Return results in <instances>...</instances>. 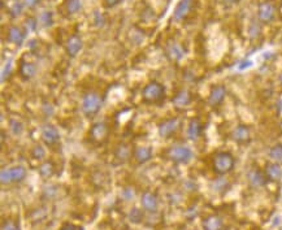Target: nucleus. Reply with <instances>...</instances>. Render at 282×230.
Listing matches in <instances>:
<instances>
[{"instance_id":"obj_1","label":"nucleus","mask_w":282,"mask_h":230,"mask_svg":"<svg viewBox=\"0 0 282 230\" xmlns=\"http://www.w3.org/2000/svg\"><path fill=\"white\" fill-rule=\"evenodd\" d=\"M235 167V157L229 151H219L212 157V169L217 176H227Z\"/></svg>"},{"instance_id":"obj_2","label":"nucleus","mask_w":282,"mask_h":230,"mask_svg":"<svg viewBox=\"0 0 282 230\" xmlns=\"http://www.w3.org/2000/svg\"><path fill=\"white\" fill-rule=\"evenodd\" d=\"M104 99L99 92L96 91H89L84 95L82 101H81V109L84 112V115L86 117H94L95 115H98L99 111L103 107Z\"/></svg>"},{"instance_id":"obj_3","label":"nucleus","mask_w":282,"mask_h":230,"mask_svg":"<svg viewBox=\"0 0 282 230\" xmlns=\"http://www.w3.org/2000/svg\"><path fill=\"white\" fill-rule=\"evenodd\" d=\"M165 98V88L157 81H151L143 88L142 100L147 104H159Z\"/></svg>"},{"instance_id":"obj_4","label":"nucleus","mask_w":282,"mask_h":230,"mask_svg":"<svg viewBox=\"0 0 282 230\" xmlns=\"http://www.w3.org/2000/svg\"><path fill=\"white\" fill-rule=\"evenodd\" d=\"M167 156L174 164H188L194 157V152L188 146L173 144L167 150Z\"/></svg>"},{"instance_id":"obj_5","label":"nucleus","mask_w":282,"mask_h":230,"mask_svg":"<svg viewBox=\"0 0 282 230\" xmlns=\"http://www.w3.org/2000/svg\"><path fill=\"white\" fill-rule=\"evenodd\" d=\"M26 176H28L26 168H24L22 165L3 168L0 172V182H1V185L18 184V182L24 181Z\"/></svg>"},{"instance_id":"obj_6","label":"nucleus","mask_w":282,"mask_h":230,"mask_svg":"<svg viewBox=\"0 0 282 230\" xmlns=\"http://www.w3.org/2000/svg\"><path fill=\"white\" fill-rule=\"evenodd\" d=\"M246 178H247L248 185L252 188H263L269 184L264 169H260L259 167H251L246 173Z\"/></svg>"},{"instance_id":"obj_7","label":"nucleus","mask_w":282,"mask_h":230,"mask_svg":"<svg viewBox=\"0 0 282 230\" xmlns=\"http://www.w3.org/2000/svg\"><path fill=\"white\" fill-rule=\"evenodd\" d=\"M258 20L261 24H271L277 16L276 4L271 0H264L258 5Z\"/></svg>"},{"instance_id":"obj_8","label":"nucleus","mask_w":282,"mask_h":230,"mask_svg":"<svg viewBox=\"0 0 282 230\" xmlns=\"http://www.w3.org/2000/svg\"><path fill=\"white\" fill-rule=\"evenodd\" d=\"M91 142L103 143L108 139L109 136V125L105 121H96L93 124L89 132Z\"/></svg>"},{"instance_id":"obj_9","label":"nucleus","mask_w":282,"mask_h":230,"mask_svg":"<svg viewBox=\"0 0 282 230\" xmlns=\"http://www.w3.org/2000/svg\"><path fill=\"white\" fill-rule=\"evenodd\" d=\"M182 121L180 117H171V119L164 120L163 122L159 124V128H157V133L161 138H169L173 134L181 129Z\"/></svg>"},{"instance_id":"obj_10","label":"nucleus","mask_w":282,"mask_h":230,"mask_svg":"<svg viewBox=\"0 0 282 230\" xmlns=\"http://www.w3.org/2000/svg\"><path fill=\"white\" fill-rule=\"evenodd\" d=\"M227 94L228 90L224 85H215L209 91L208 99H207L209 107L215 108V107H219V105L223 104V101L227 98Z\"/></svg>"},{"instance_id":"obj_11","label":"nucleus","mask_w":282,"mask_h":230,"mask_svg":"<svg viewBox=\"0 0 282 230\" xmlns=\"http://www.w3.org/2000/svg\"><path fill=\"white\" fill-rule=\"evenodd\" d=\"M41 137H42V140L46 146L52 147L55 146L56 143H59L60 140V133L57 130V128L51 124H46L42 128V132H41Z\"/></svg>"},{"instance_id":"obj_12","label":"nucleus","mask_w":282,"mask_h":230,"mask_svg":"<svg viewBox=\"0 0 282 230\" xmlns=\"http://www.w3.org/2000/svg\"><path fill=\"white\" fill-rule=\"evenodd\" d=\"M230 138L238 144H246L251 140V129L250 126L239 124L230 132Z\"/></svg>"},{"instance_id":"obj_13","label":"nucleus","mask_w":282,"mask_h":230,"mask_svg":"<svg viewBox=\"0 0 282 230\" xmlns=\"http://www.w3.org/2000/svg\"><path fill=\"white\" fill-rule=\"evenodd\" d=\"M194 5V0H180L178 4L174 8L173 12V20L177 22L185 21L188 16L190 14Z\"/></svg>"},{"instance_id":"obj_14","label":"nucleus","mask_w":282,"mask_h":230,"mask_svg":"<svg viewBox=\"0 0 282 230\" xmlns=\"http://www.w3.org/2000/svg\"><path fill=\"white\" fill-rule=\"evenodd\" d=\"M165 52L167 56L172 61H181L186 56V49L184 48V46L181 43H178L177 41H171L167 43L165 47Z\"/></svg>"},{"instance_id":"obj_15","label":"nucleus","mask_w":282,"mask_h":230,"mask_svg":"<svg viewBox=\"0 0 282 230\" xmlns=\"http://www.w3.org/2000/svg\"><path fill=\"white\" fill-rule=\"evenodd\" d=\"M203 129H204V125H203L202 120L199 117H192L188 124V129H186V137H188L190 140H198L203 134Z\"/></svg>"},{"instance_id":"obj_16","label":"nucleus","mask_w":282,"mask_h":230,"mask_svg":"<svg viewBox=\"0 0 282 230\" xmlns=\"http://www.w3.org/2000/svg\"><path fill=\"white\" fill-rule=\"evenodd\" d=\"M192 103V94L191 91L188 89H181L178 90L174 96L172 98V104L176 108H186Z\"/></svg>"},{"instance_id":"obj_17","label":"nucleus","mask_w":282,"mask_h":230,"mask_svg":"<svg viewBox=\"0 0 282 230\" xmlns=\"http://www.w3.org/2000/svg\"><path fill=\"white\" fill-rule=\"evenodd\" d=\"M141 204L144 211L153 213L159 208V199H157L156 194L151 191H144L141 196Z\"/></svg>"},{"instance_id":"obj_18","label":"nucleus","mask_w":282,"mask_h":230,"mask_svg":"<svg viewBox=\"0 0 282 230\" xmlns=\"http://www.w3.org/2000/svg\"><path fill=\"white\" fill-rule=\"evenodd\" d=\"M82 48H84V41H82L80 35L74 34L68 38V41L65 43V51L68 53V56L76 57Z\"/></svg>"},{"instance_id":"obj_19","label":"nucleus","mask_w":282,"mask_h":230,"mask_svg":"<svg viewBox=\"0 0 282 230\" xmlns=\"http://www.w3.org/2000/svg\"><path fill=\"white\" fill-rule=\"evenodd\" d=\"M203 230H223L224 220L217 213H211L202 220Z\"/></svg>"},{"instance_id":"obj_20","label":"nucleus","mask_w":282,"mask_h":230,"mask_svg":"<svg viewBox=\"0 0 282 230\" xmlns=\"http://www.w3.org/2000/svg\"><path fill=\"white\" fill-rule=\"evenodd\" d=\"M264 172L269 182H279L282 180V165L269 161L264 167Z\"/></svg>"},{"instance_id":"obj_21","label":"nucleus","mask_w":282,"mask_h":230,"mask_svg":"<svg viewBox=\"0 0 282 230\" xmlns=\"http://www.w3.org/2000/svg\"><path fill=\"white\" fill-rule=\"evenodd\" d=\"M7 39L8 42L13 43V45H16L17 47H20V46H22V43H24L25 41V32L21 28L16 26V25H12V26L8 28Z\"/></svg>"},{"instance_id":"obj_22","label":"nucleus","mask_w":282,"mask_h":230,"mask_svg":"<svg viewBox=\"0 0 282 230\" xmlns=\"http://www.w3.org/2000/svg\"><path fill=\"white\" fill-rule=\"evenodd\" d=\"M133 156H134V159H136L138 164H146V163H148L152 159V150L148 146H140L134 150Z\"/></svg>"},{"instance_id":"obj_23","label":"nucleus","mask_w":282,"mask_h":230,"mask_svg":"<svg viewBox=\"0 0 282 230\" xmlns=\"http://www.w3.org/2000/svg\"><path fill=\"white\" fill-rule=\"evenodd\" d=\"M211 188H212L213 192L223 195L230 188V181L228 178H225V176H219L211 181Z\"/></svg>"},{"instance_id":"obj_24","label":"nucleus","mask_w":282,"mask_h":230,"mask_svg":"<svg viewBox=\"0 0 282 230\" xmlns=\"http://www.w3.org/2000/svg\"><path fill=\"white\" fill-rule=\"evenodd\" d=\"M133 153H134V151H132V148H130V146L128 143H120L119 146L116 147L115 157L119 163L124 164V163L130 160V157H132Z\"/></svg>"},{"instance_id":"obj_25","label":"nucleus","mask_w":282,"mask_h":230,"mask_svg":"<svg viewBox=\"0 0 282 230\" xmlns=\"http://www.w3.org/2000/svg\"><path fill=\"white\" fill-rule=\"evenodd\" d=\"M37 74V65L30 61H24L20 65V76L24 81H30Z\"/></svg>"},{"instance_id":"obj_26","label":"nucleus","mask_w":282,"mask_h":230,"mask_svg":"<svg viewBox=\"0 0 282 230\" xmlns=\"http://www.w3.org/2000/svg\"><path fill=\"white\" fill-rule=\"evenodd\" d=\"M38 173L39 176L45 180L51 178L55 175V164L51 160H45L42 164L38 167Z\"/></svg>"},{"instance_id":"obj_27","label":"nucleus","mask_w":282,"mask_h":230,"mask_svg":"<svg viewBox=\"0 0 282 230\" xmlns=\"http://www.w3.org/2000/svg\"><path fill=\"white\" fill-rule=\"evenodd\" d=\"M268 157L273 163L282 165V143H276L269 148Z\"/></svg>"},{"instance_id":"obj_28","label":"nucleus","mask_w":282,"mask_h":230,"mask_svg":"<svg viewBox=\"0 0 282 230\" xmlns=\"http://www.w3.org/2000/svg\"><path fill=\"white\" fill-rule=\"evenodd\" d=\"M8 126H9V132L13 134L14 137H20L24 133V124L18 119H11L8 121Z\"/></svg>"},{"instance_id":"obj_29","label":"nucleus","mask_w":282,"mask_h":230,"mask_svg":"<svg viewBox=\"0 0 282 230\" xmlns=\"http://www.w3.org/2000/svg\"><path fill=\"white\" fill-rule=\"evenodd\" d=\"M38 22L43 28H51L53 25V13L51 11H43L38 16Z\"/></svg>"},{"instance_id":"obj_30","label":"nucleus","mask_w":282,"mask_h":230,"mask_svg":"<svg viewBox=\"0 0 282 230\" xmlns=\"http://www.w3.org/2000/svg\"><path fill=\"white\" fill-rule=\"evenodd\" d=\"M65 9L69 14H76L82 9V0H65Z\"/></svg>"},{"instance_id":"obj_31","label":"nucleus","mask_w":282,"mask_h":230,"mask_svg":"<svg viewBox=\"0 0 282 230\" xmlns=\"http://www.w3.org/2000/svg\"><path fill=\"white\" fill-rule=\"evenodd\" d=\"M143 217H144V215H143L142 209L137 208V207L130 209L129 215H128V220L132 224H141L143 221Z\"/></svg>"},{"instance_id":"obj_32","label":"nucleus","mask_w":282,"mask_h":230,"mask_svg":"<svg viewBox=\"0 0 282 230\" xmlns=\"http://www.w3.org/2000/svg\"><path fill=\"white\" fill-rule=\"evenodd\" d=\"M248 37H250L251 39H256L259 38L261 35V25H260V21H252L250 24V26H248Z\"/></svg>"},{"instance_id":"obj_33","label":"nucleus","mask_w":282,"mask_h":230,"mask_svg":"<svg viewBox=\"0 0 282 230\" xmlns=\"http://www.w3.org/2000/svg\"><path fill=\"white\" fill-rule=\"evenodd\" d=\"M22 9H24V4H22V1L16 0V1L12 3L11 7H9V16H11L12 18L20 17L22 13Z\"/></svg>"},{"instance_id":"obj_34","label":"nucleus","mask_w":282,"mask_h":230,"mask_svg":"<svg viewBox=\"0 0 282 230\" xmlns=\"http://www.w3.org/2000/svg\"><path fill=\"white\" fill-rule=\"evenodd\" d=\"M30 155H32L33 159H35V160L38 161H42L46 159V148L43 146H41V144H37V146H34L32 148V152H30Z\"/></svg>"},{"instance_id":"obj_35","label":"nucleus","mask_w":282,"mask_h":230,"mask_svg":"<svg viewBox=\"0 0 282 230\" xmlns=\"http://www.w3.org/2000/svg\"><path fill=\"white\" fill-rule=\"evenodd\" d=\"M38 18L28 17L25 20V33H33L38 28Z\"/></svg>"},{"instance_id":"obj_36","label":"nucleus","mask_w":282,"mask_h":230,"mask_svg":"<svg viewBox=\"0 0 282 230\" xmlns=\"http://www.w3.org/2000/svg\"><path fill=\"white\" fill-rule=\"evenodd\" d=\"M0 230H21V228H20L17 221H14L12 219H7L3 221Z\"/></svg>"},{"instance_id":"obj_37","label":"nucleus","mask_w":282,"mask_h":230,"mask_svg":"<svg viewBox=\"0 0 282 230\" xmlns=\"http://www.w3.org/2000/svg\"><path fill=\"white\" fill-rule=\"evenodd\" d=\"M136 195H137L136 190H134V188H133V187H130V186L122 188L121 198L124 199L125 202H130V200H133V199L136 198Z\"/></svg>"},{"instance_id":"obj_38","label":"nucleus","mask_w":282,"mask_h":230,"mask_svg":"<svg viewBox=\"0 0 282 230\" xmlns=\"http://www.w3.org/2000/svg\"><path fill=\"white\" fill-rule=\"evenodd\" d=\"M93 21H94V25L96 28H103L105 25V22H107V20H105L104 14L100 13V12L98 11H95L94 16H93Z\"/></svg>"},{"instance_id":"obj_39","label":"nucleus","mask_w":282,"mask_h":230,"mask_svg":"<svg viewBox=\"0 0 282 230\" xmlns=\"http://www.w3.org/2000/svg\"><path fill=\"white\" fill-rule=\"evenodd\" d=\"M11 74H12V63L11 61H8V63L3 66V70H1V82H5V81L9 80Z\"/></svg>"},{"instance_id":"obj_40","label":"nucleus","mask_w":282,"mask_h":230,"mask_svg":"<svg viewBox=\"0 0 282 230\" xmlns=\"http://www.w3.org/2000/svg\"><path fill=\"white\" fill-rule=\"evenodd\" d=\"M56 186L53 185H49V186H45V188H43V194H45L47 198H52L53 195L56 194Z\"/></svg>"},{"instance_id":"obj_41","label":"nucleus","mask_w":282,"mask_h":230,"mask_svg":"<svg viewBox=\"0 0 282 230\" xmlns=\"http://www.w3.org/2000/svg\"><path fill=\"white\" fill-rule=\"evenodd\" d=\"M41 3V0H22V4H24L25 8H29V9H33L38 4Z\"/></svg>"},{"instance_id":"obj_42","label":"nucleus","mask_w":282,"mask_h":230,"mask_svg":"<svg viewBox=\"0 0 282 230\" xmlns=\"http://www.w3.org/2000/svg\"><path fill=\"white\" fill-rule=\"evenodd\" d=\"M60 230H84V228L78 227V225H74V224L65 223L63 227L60 228Z\"/></svg>"},{"instance_id":"obj_43","label":"nucleus","mask_w":282,"mask_h":230,"mask_svg":"<svg viewBox=\"0 0 282 230\" xmlns=\"http://www.w3.org/2000/svg\"><path fill=\"white\" fill-rule=\"evenodd\" d=\"M120 1H121V0H104V4L107 8H113L115 5H117Z\"/></svg>"},{"instance_id":"obj_44","label":"nucleus","mask_w":282,"mask_h":230,"mask_svg":"<svg viewBox=\"0 0 282 230\" xmlns=\"http://www.w3.org/2000/svg\"><path fill=\"white\" fill-rule=\"evenodd\" d=\"M43 109H46V115L47 116H49V115H52L53 113V108H52V105L49 104H47V103H45V104H43Z\"/></svg>"},{"instance_id":"obj_45","label":"nucleus","mask_w":282,"mask_h":230,"mask_svg":"<svg viewBox=\"0 0 282 230\" xmlns=\"http://www.w3.org/2000/svg\"><path fill=\"white\" fill-rule=\"evenodd\" d=\"M224 3L228 4V5H234V4H238L240 0H223Z\"/></svg>"},{"instance_id":"obj_46","label":"nucleus","mask_w":282,"mask_h":230,"mask_svg":"<svg viewBox=\"0 0 282 230\" xmlns=\"http://www.w3.org/2000/svg\"><path fill=\"white\" fill-rule=\"evenodd\" d=\"M185 187H190V186H188V182H186V184H185ZM188 190H190V191L195 190V185H191V188H188Z\"/></svg>"},{"instance_id":"obj_47","label":"nucleus","mask_w":282,"mask_h":230,"mask_svg":"<svg viewBox=\"0 0 282 230\" xmlns=\"http://www.w3.org/2000/svg\"><path fill=\"white\" fill-rule=\"evenodd\" d=\"M279 82L281 84V86H282V72L280 73V76H279Z\"/></svg>"},{"instance_id":"obj_48","label":"nucleus","mask_w":282,"mask_h":230,"mask_svg":"<svg viewBox=\"0 0 282 230\" xmlns=\"http://www.w3.org/2000/svg\"><path fill=\"white\" fill-rule=\"evenodd\" d=\"M279 128H280V132L282 133V120L281 121H280V124H279Z\"/></svg>"}]
</instances>
